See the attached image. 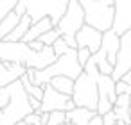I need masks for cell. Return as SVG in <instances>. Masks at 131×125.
I'll use <instances>...</instances> for the list:
<instances>
[{"mask_svg": "<svg viewBox=\"0 0 131 125\" xmlns=\"http://www.w3.org/2000/svg\"><path fill=\"white\" fill-rule=\"evenodd\" d=\"M56 59L58 55L52 47L34 52L24 41H0V61L4 63H20L32 70H45L47 66L54 64Z\"/></svg>", "mask_w": 131, "mask_h": 125, "instance_id": "1", "label": "cell"}, {"mask_svg": "<svg viewBox=\"0 0 131 125\" xmlns=\"http://www.w3.org/2000/svg\"><path fill=\"white\" fill-rule=\"evenodd\" d=\"M101 72L93 61V57L83 66V73L75 79L74 82V93H72V100L75 104V107H86L92 111H97V102H99V86H97V79H99Z\"/></svg>", "mask_w": 131, "mask_h": 125, "instance_id": "2", "label": "cell"}, {"mask_svg": "<svg viewBox=\"0 0 131 125\" xmlns=\"http://www.w3.org/2000/svg\"><path fill=\"white\" fill-rule=\"evenodd\" d=\"M9 89V100L0 109V125H15L22 121L29 113H32L29 95L24 89L22 80H15L7 86Z\"/></svg>", "mask_w": 131, "mask_h": 125, "instance_id": "3", "label": "cell"}, {"mask_svg": "<svg viewBox=\"0 0 131 125\" xmlns=\"http://www.w3.org/2000/svg\"><path fill=\"white\" fill-rule=\"evenodd\" d=\"M86 23L99 29L101 32L111 31L115 22V2L113 0H86L83 2Z\"/></svg>", "mask_w": 131, "mask_h": 125, "instance_id": "4", "label": "cell"}, {"mask_svg": "<svg viewBox=\"0 0 131 125\" xmlns=\"http://www.w3.org/2000/svg\"><path fill=\"white\" fill-rule=\"evenodd\" d=\"M83 25H86V15L81 0H68L63 16L56 23V31L59 36H75Z\"/></svg>", "mask_w": 131, "mask_h": 125, "instance_id": "5", "label": "cell"}, {"mask_svg": "<svg viewBox=\"0 0 131 125\" xmlns=\"http://www.w3.org/2000/svg\"><path fill=\"white\" fill-rule=\"evenodd\" d=\"M22 2L27 6V15H31L34 22L43 16H50L56 27V23L59 22V18L67 9L68 0H22ZM83 2H86V0H81V4Z\"/></svg>", "mask_w": 131, "mask_h": 125, "instance_id": "6", "label": "cell"}, {"mask_svg": "<svg viewBox=\"0 0 131 125\" xmlns=\"http://www.w3.org/2000/svg\"><path fill=\"white\" fill-rule=\"evenodd\" d=\"M75 107L72 96L63 95L59 91H56L50 84L43 86V100H41V113H52V111H72Z\"/></svg>", "mask_w": 131, "mask_h": 125, "instance_id": "7", "label": "cell"}, {"mask_svg": "<svg viewBox=\"0 0 131 125\" xmlns=\"http://www.w3.org/2000/svg\"><path fill=\"white\" fill-rule=\"evenodd\" d=\"M118 52H120V36L111 29V31H106L102 34L101 48L93 55L95 57H101V59H106L115 68L117 66V61H118Z\"/></svg>", "mask_w": 131, "mask_h": 125, "instance_id": "8", "label": "cell"}, {"mask_svg": "<svg viewBox=\"0 0 131 125\" xmlns=\"http://www.w3.org/2000/svg\"><path fill=\"white\" fill-rule=\"evenodd\" d=\"M102 34L99 29L92 27V25H83L77 34H75V41H77V48H88L92 54H95L99 48H101V43H102Z\"/></svg>", "mask_w": 131, "mask_h": 125, "instance_id": "9", "label": "cell"}, {"mask_svg": "<svg viewBox=\"0 0 131 125\" xmlns=\"http://www.w3.org/2000/svg\"><path fill=\"white\" fill-rule=\"evenodd\" d=\"M115 2V22L113 31L124 36L131 31V0H113Z\"/></svg>", "mask_w": 131, "mask_h": 125, "instance_id": "10", "label": "cell"}, {"mask_svg": "<svg viewBox=\"0 0 131 125\" xmlns=\"http://www.w3.org/2000/svg\"><path fill=\"white\" fill-rule=\"evenodd\" d=\"M27 66L20 64V63H4L0 61V88L9 86L15 80H20L25 73H27Z\"/></svg>", "mask_w": 131, "mask_h": 125, "instance_id": "11", "label": "cell"}, {"mask_svg": "<svg viewBox=\"0 0 131 125\" xmlns=\"http://www.w3.org/2000/svg\"><path fill=\"white\" fill-rule=\"evenodd\" d=\"M50 29H54V22H52V18L50 16H43V18H40V20H36L32 25H31V29L27 31V34L24 36V43H31V41H34V39H38L41 34H45L47 31H50Z\"/></svg>", "mask_w": 131, "mask_h": 125, "instance_id": "12", "label": "cell"}, {"mask_svg": "<svg viewBox=\"0 0 131 125\" xmlns=\"http://www.w3.org/2000/svg\"><path fill=\"white\" fill-rule=\"evenodd\" d=\"M95 114H97V111H92L86 107H74L72 111L67 113V121L72 125H86Z\"/></svg>", "mask_w": 131, "mask_h": 125, "instance_id": "13", "label": "cell"}, {"mask_svg": "<svg viewBox=\"0 0 131 125\" xmlns=\"http://www.w3.org/2000/svg\"><path fill=\"white\" fill-rule=\"evenodd\" d=\"M97 86H99V98H110L115 105L117 93H115V80L111 79V75H99Z\"/></svg>", "mask_w": 131, "mask_h": 125, "instance_id": "14", "label": "cell"}, {"mask_svg": "<svg viewBox=\"0 0 131 125\" xmlns=\"http://www.w3.org/2000/svg\"><path fill=\"white\" fill-rule=\"evenodd\" d=\"M34 23V20H32V16L31 15H24L22 16V20H20V23L15 27V31L6 38V41H22L24 39V36L27 34V31L31 29V25ZM4 41V39H2Z\"/></svg>", "mask_w": 131, "mask_h": 125, "instance_id": "15", "label": "cell"}, {"mask_svg": "<svg viewBox=\"0 0 131 125\" xmlns=\"http://www.w3.org/2000/svg\"><path fill=\"white\" fill-rule=\"evenodd\" d=\"M74 79H70V77H65V75H58V77H52L50 80H49V84L56 89V91H59V93H63V95H68V96H72V93H74Z\"/></svg>", "mask_w": 131, "mask_h": 125, "instance_id": "16", "label": "cell"}, {"mask_svg": "<svg viewBox=\"0 0 131 125\" xmlns=\"http://www.w3.org/2000/svg\"><path fill=\"white\" fill-rule=\"evenodd\" d=\"M20 20H22V18H20L15 11H11V13L2 20V22H0V41L6 39V38L15 31V27L20 23Z\"/></svg>", "mask_w": 131, "mask_h": 125, "instance_id": "17", "label": "cell"}, {"mask_svg": "<svg viewBox=\"0 0 131 125\" xmlns=\"http://www.w3.org/2000/svg\"><path fill=\"white\" fill-rule=\"evenodd\" d=\"M22 84H24V89L27 91V95L31 98H36V100H43V86H36V84H31V80L27 79V75H24L22 79Z\"/></svg>", "mask_w": 131, "mask_h": 125, "instance_id": "18", "label": "cell"}, {"mask_svg": "<svg viewBox=\"0 0 131 125\" xmlns=\"http://www.w3.org/2000/svg\"><path fill=\"white\" fill-rule=\"evenodd\" d=\"M59 38H61V36H59V32H58V31H56V27H54V29L47 31L45 34H41L38 39H40V41H41L45 47H52V45H54V43H56Z\"/></svg>", "mask_w": 131, "mask_h": 125, "instance_id": "19", "label": "cell"}, {"mask_svg": "<svg viewBox=\"0 0 131 125\" xmlns=\"http://www.w3.org/2000/svg\"><path fill=\"white\" fill-rule=\"evenodd\" d=\"M63 123H67V111L49 113V123L47 125H63Z\"/></svg>", "mask_w": 131, "mask_h": 125, "instance_id": "20", "label": "cell"}, {"mask_svg": "<svg viewBox=\"0 0 131 125\" xmlns=\"http://www.w3.org/2000/svg\"><path fill=\"white\" fill-rule=\"evenodd\" d=\"M18 4V0H0V22H2Z\"/></svg>", "mask_w": 131, "mask_h": 125, "instance_id": "21", "label": "cell"}, {"mask_svg": "<svg viewBox=\"0 0 131 125\" xmlns=\"http://www.w3.org/2000/svg\"><path fill=\"white\" fill-rule=\"evenodd\" d=\"M113 113H115V116H117L118 121H122V123H129L131 121L129 107H113Z\"/></svg>", "mask_w": 131, "mask_h": 125, "instance_id": "22", "label": "cell"}, {"mask_svg": "<svg viewBox=\"0 0 131 125\" xmlns=\"http://www.w3.org/2000/svg\"><path fill=\"white\" fill-rule=\"evenodd\" d=\"M52 48H54V52H56V55H58V57H59V55H65V54L70 50V48H68V45L65 43V39H63V38H59V39L52 45Z\"/></svg>", "mask_w": 131, "mask_h": 125, "instance_id": "23", "label": "cell"}, {"mask_svg": "<svg viewBox=\"0 0 131 125\" xmlns=\"http://www.w3.org/2000/svg\"><path fill=\"white\" fill-rule=\"evenodd\" d=\"M92 52L88 50V48H77V61H79V64L81 66H84L90 59H92Z\"/></svg>", "mask_w": 131, "mask_h": 125, "instance_id": "24", "label": "cell"}, {"mask_svg": "<svg viewBox=\"0 0 131 125\" xmlns=\"http://www.w3.org/2000/svg\"><path fill=\"white\" fill-rule=\"evenodd\" d=\"M40 113H41V111H32V113H29V114L24 118V121H25V123H29V125H41Z\"/></svg>", "mask_w": 131, "mask_h": 125, "instance_id": "25", "label": "cell"}, {"mask_svg": "<svg viewBox=\"0 0 131 125\" xmlns=\"http://www.w3.org/2000/svg\"><path fill=\"white\" fill-rule=\"evenodd\" d=\"M131 105V100L127 95H117V100H115V105L113 107H129Z\"/></svg>", "mask_w": 131, "mask_h": 125, "instance_id": "26", "label": "cell"}, {"mask_svg": "<svg viewBox=\"0 0 131 125\" xmlns=\"http://www.w3.org/2000/svg\"><path fill=\"white\" fill-rule=\"evenodd\" d=\"M117 123H118V120H117V116H115L113 111L102 114V125H117Z\"/></svg>", "mask_w": 131, "mask_h": 125, "instance_id": "27", "label": "cell"}, {"mask_svg": "<svg viewBox=\"0 0 131 125\" xmlns=\"http://www.w3.org/2000/svg\"><path fill=\"white\" fill-rule=\"evenodd\" d=\"M127 82H124V80H117L115 82V93L117 95H126L127 93Z\"/></svg>", "mask_w": 131, "mask_h": 125, "instance_id": "28", "label": "cell"}, {"mask_svg": "<svg viewBox=\"0 0 131 125\" xmlns=\"http://www.w3.org/2000/svg\"><path fill=\"white\" fill-rule=\"evenodd\" d=\"M29 47H31V50H34V52H40V50H43L45 48V45L40 41V39H34V41H31V43H27Z\"/></svg>", "mask_w": 131, "mask_h": 125, "instance_id": "29", "label": "cell"}, {"mask_svg": "<svg viewBox=\"0 0 131 125\" xmlns=\"http://www.w3.org/2000/svg\"><path fill=\"white\" fill-rule=\"evenodd\" d=\"M86 125H102V116H101V114H95Z\"/></svg>", "mask_w": 131, "mask_h": 125, "instance_id": "30", "label": "cell"}, {"mask_svg": "<svg viewBox=\"0 0 131 125\" xmlns=\"http://www.w3.org/2000/svg\"><path fill=\"white\" fill-rule=\"evenodd\" d=\"M120 80H124V82H131V68H129V70L120 77Z\"/></svg>", "mask_w": 131, "mask_h": 125, "instance_id": "31", "label": "cell"}, {"mask_svg": "<svg viewBox=\"0 0 131 125\" xmlns=\"http://www.w3.org/2000/svg\"><path fill=\"white\" fill-rule=\"evenodd\" d=\"M15 125H29V123H25V121L22 120V121H18V123H15Z\"/></svg>", "mask_w": 131, "mask_h": 125, "instance_id": "32", "label": "cell"}, {"mask_svg": "<svg viewBox=\"0 0 131 125\" xmlns=\"http://www.w3.org/2000/svg\"><path fill=\"white\" fill-rule=\"evenodd\" d=\"M117 125H129V123H122V121H118V123H117Z\"/></svg>", "mask_w": 131, "mask_h": 125, "instance_id": "33", "label": "cell"}, {"mask_svg": "<svg viewBox=\"0 0 131 125\" xmlns=\"http://www.w3.org/2000/svg\"><path fill=\"white\" fill-rule=\"evenodd\" d=\"M63 125H72V123H68V121H67V123H63Z\"/></svg>", "mask_w": 131, "mask_h": 125, "instance_id": "34", "label": "cell"}, {"mask_svg": "<svg viewBox=\"0 0 131 125\" xmlns=\"http://www.w3.org/2000/svg\"><path fill=\"white\" fill-rule=\"evenodd\" d=\"M129 114H131V105H129Z\"/></svg>", "mask_w": 131, "mask_h": 125, "instance_id": "35", "label": "cell"}, {"mask_svg": "<svg viewBox=\"0 0 131 125\" xmlns=\"http://www.w3.org/2000/svg\"><path fill=\"white\" fill-rule=\"evenodd\" d=\"M129 125H131V121H129Z\"/></svg>", "mask_w": 131, "mask_h": 125, "instance_id": "36", "label": "cell"}]
</instances>
